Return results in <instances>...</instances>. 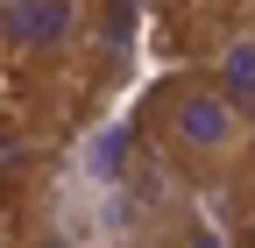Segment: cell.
<instances>
[{"label": "cell", "instance_id": "cell-1", "mask_svg": "<svg viewBox=\"0 0 255 248\" xmlns=\"http://www.w3.org/2000/svg\"><path fill=\"white\" fill-rule=\"evenodd\" d=\"M135 135L163 163V177L184 192H227L255 170V114H241L199 64L163 71L142 92Z\"/></svg>", "mask_w": 255, "mask_h": 248}, {"label": "cell", "instance_id": "cell-2", "mask_svg": "<svg viewBox=\"0 0 255 248\" xmlns=\"http://www.w3.org/2000/svg\"><path fill=\"white\" fill-rule=\"evenodd\" d=\"M100 0H7L0 7V64L14 71H71L92 50Z\"/></svg>", "mask_w": 255, "mask_h": 248}, {"label": "cell", "instance_id": "cell-3", "mask_svg": "<svg viewBox=\"0 0 255 248\" xmlns=\"http://www.w3.org/2000/svg\"><path fill=\"white\" fill-rule=\"evenodd\" d=\"M227 100L241 107V114H255V14H241V21H227L220 36L206 43V64H199Z\"/></svg>", "mask_w": 255, "mask_h": 248}, {"label": "cell", "instance_id": "cell-4", "mask_svg": "<svg viewBox=\"0 0 255 248\" xmlns=\"http://www.w3.org/2000/svg\"><path fill=\"white\" fill-rule=\"evenodd\" d=\"M163 7H177V0H163Z\"/></svg>", "mask_w": 255, "mask_h": 248}, {"label": "cell", "instance_id": "cell-5", "mask_svg": "<svg viewBox=\"0 0 255 248\" xmlns=\"http://www.w3.org/2000/svg\"><path fill=\"white\" fill-rule=\"evenodd\" d=\"M0 7H7V0H0Z\"/></svg>", "mask_w": 255, "mask_h": 248}, {"label": "cell", "instance_id": "cell-6", "mask_svg": "<svg viewBox=\"0 0 255 248\" xmlns=\"http://www.w3.org/2000/svg\"><path fill=\"white\" fill-rule=\"evenodd\" d=\"M0 248H7V241H0Z\"/></svg>", "mask_w": 255, "mask_h": 248}]
</instances>
